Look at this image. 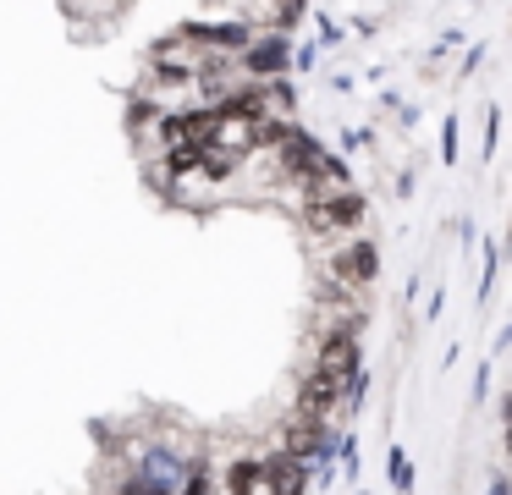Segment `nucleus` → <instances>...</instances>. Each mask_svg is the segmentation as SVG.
<instances>
[{
	"label": "nucleus",
	"instance_id": "f257e3e1",
	"mask_svg": "<svg viewBox=\"0 0 512 495\" xmlns=\"http://www.w3.org/2000/svg\"><path fill=\"white\" fill-rule=\"evenodd\" d=\"M336 396H342V385H336L331 374L314 369L309 380L298 385V418H325V413H336Z\"/></svg>",
	"mask_w": 512,
	"mask_h": 495
},
{
	"label": "nucleus",
	"instance_id": "39448f33",
	"mask_svg": "<svg viewBox=\"0 0 512 495\" xmlns=\"http://www.w3.org/2000/svg\"><path fill=\"white\" fill-rule=\"evenodd\" d=\"M226 484H232V490H265V462H237Z\"/></svg>",
	"mask_w": 512,
	"mask_h": 495
},
{
	"label": "nucleus",
	"instance_id": "423d86ee",
	"mask_svg": "<svg viewBox=\"0 0 512 495\" xmlns=\"http://www.w3.org/2000/svg\"><path fill=\"white\" fill-rule=\"evenodd\" d=\"M391 479H397V484H408V479H413V468H408V457H391Z\"/></svg>",
	"mask_w": 512,
	"mask_h": 495
},
{
	"label": "nucleus",
	"instance_id": "20e7f679",
	"mask_svg": "<svg viewBox=\"0 0 512 495\" xmlns=\"http://www.w3.org/2000/svg\"><path fill=\"white\" fill-rule=\"evenodd\" d=\"M281 61H287V44H281V39L248 44V55H243V66H248V72H281Z\"/></svg>",
	"mask_w": 512,
	"mask_h": 495
},
{
	"label": "nucleus",
	"instance_id": "7ed1b4c3",
	"mask_svg": "<svg viewBox=\"0 0 512 495\" xmlns=\"http://www.w3.org/2000/svg\"><path fill=\"white\" fill-rule=\"evenodd\" d=\"M265 490H303L298 457H270V462H265Z\"/></svg>",
	"mask_w": 512,
	"mask_h": 495
},
{
	"label": "nucleus",
	"instance_id": "f03ea898",
	"mask_svg": "<svg viewBox=\"0 0 512 495\" xmlns=\"http://www.w3.org/2000/svg\"><path fill=\"white\" fill-rule=\"evenodd\" d=\"M375 242H353V248L336 259V281H353V286H364L369 275H375Z\"/></svg>",
	"mask_w": 512,
	"mask_h": 495
}]
</instances>
